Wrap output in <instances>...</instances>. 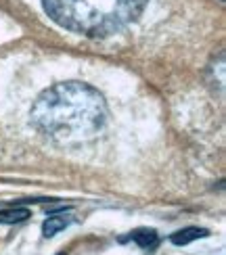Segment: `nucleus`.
Returning <instances> with one entry per match:
<instances>
[{
	"mask_svg": "<svg viewBox=\"0 0 226 255\" xmlns=\"http://www.w3.org/2000/svg\"><path fill=\"white\" fill-rule=\"evenodd\" d=\"M29 118L38 130L57 142H84L103 130L107 105L99 90L84 82H61L36 99Z\"/></svg>",
	"mask_w": 226,
	"mask_h": 255,
	"instance_id": "1",
	"label": "nucleus"
},
{
	"mask_svg": "<svg viewBox=\"0 0 226 255\" xmlns=\"http://www.w3.org/2000/svg\"><path fill=\"white\" fill-rule=\"evenodd\" d=\"M48 17L75 34L109 36L143 13L147 0H42Z\"/></svg>",
	"mask_w": 226,
	"mask_h": 255,
	"instance_id": "2",
	"label": "nucleus"
},
{
	"mask_svg": "<svg viewBox=\"0 0 226 255\" xmlns=\"http://www.w3.org/2000/svg\"><path fill=\"white\" fill-rule=\"evenodd\" d=\"M210 235V232L206 228H195V226H189V228H182L178 232H174V235L170 237V241L174 243V245L182 247V245H189V243L197 241V239H206Z\"/></svg>",
	"mask_w": 226,
	"mask_h": 255,
	"instance_id": "3",
	"label": "nucleus"
},
{
	"mask_svg": "<svg viewBox=\"0 0 226 255\" xmlns=\"http://www.w3.org/2000/svg\"><path fill=\"white\" fill-rule=\"evenodd\" d=\"M71 224V218H67L65 214H59V216H50L44 224H42V232H44V237H55L57 232H61L63 228H67Z\"/></svg>",
	"mask_w": 226,
	"mask_h": 255,
	"instance_id": "4",
	"label": "nucleus"
},
{
	"mask_svg": "<svg viewBox=\"0 0 226 255\" xmlns=\"http://www.w3.org/2000/svg\"><path fill=\"white\" fill-rule=\"evenodd\" d=\"M130 239L143 249H151V247L157 245V232L149 230V228H138V230L130 232Z\"/></svg>",
	"mask_w": 226,
	"mask_h": 255,
	"instance_id": "5",
	"label": "nucleus"
},
{
	"mask_svg": "<svg viewBox=\"0 0 226 255\" xmlns=\"http://www.w3.org/2000/svg\"><path fill=\"white\" fill-rule=\"evenodd\" d=\"M29 209L25 207H13V209H2L0 211V224H19L29 218Z\"/></svg>",
	"mask_w": 226,
	"mask_h": 255,
	"instance_id": "6",
	"label": "nucleus"
},
{
	"mask_svg": "<svg viewBox=\"0 0 226 255\" xmlns=\"http://www.w3.org/2000/svg\"><path fill=\"white\" fill-rule=\"evenodd\" d=\"M59 255H63V253H59Z\"/></svg>",
	"mask_w": 226,
	"mask_h": 255,
	"instance_id": "7",
	"label": "nucleus"
}]
</instances>
